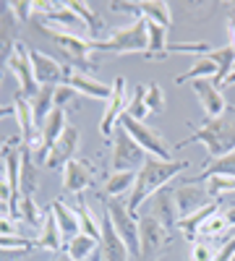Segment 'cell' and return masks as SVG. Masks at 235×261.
Segmentation results:
<instances>
[{"label": "cell", "instance_id": "cell-1", "mask_svg": "<svg viewBox=\"0 0 235 261\" xmlns=\"http://www.w3.org/2000/svg\"><path fill=\"white\" fill-rule=\"evenodd\" d=\"M188 167V162H178V160H157V157H146V162L141 165V170L136 172V183H134V191L128 196V212L134 217L139 214L141 204L146 199H152V196L165 188L167 183H173V178H178L180 172Z\"/></svg>", "mask_w": 235, "mask_h": 261}, {"label": "cell", "instance_id": "cell-2", "mask_svg": "<svg viewBox=\"0 0 235 261\" xmlns=\"http://www.w3.org/2000/svg\"><path fill=\"white\" fill-rule=\"evenodd\" d=\"M188 144H204L212 160L235 151V105H227V110L220 118H212V120L206 118L204 125L196 128L178 146H188Z\"/></svg>", "mask_w": 235, "mask_h": 261}, {"label": "cell", "instance_id": "cell-3", "mask_svg": "<svg viewBox=\"0 0 235 261\" xmlns=\"http://www.w3.org/2000/svg\"><path fill=\"white\" fill-rule=\"evenodd\" d=\"M37 29L45 34L53 45L68 58V65L81 73H92L94 71V60H92V53H94V45L87 34H76V32H63V29H53V27H45V24H37Z\"/></svg>", "mask_w": 235, "mask_h": 261}, {"label": "cell", "instance_id": "cell-4", "mask_svg": "<svg viewBox=\"0 0 235 261\" xmlns=\"http://www.w3.org/2000/svg\"><path fill=\"white\" fill-rule=\"evenodd\" d=\"M94 50L99 53H113V55H134L146 53L149 37H146V18H136L131 27L115 29L108 39H92Z\"/></svg>", "mask_w": 235, "mask_h": 261}, {"label": "cell", "instance_id": "cell-5", "mask_svg": "<svg viewBox=\"0 0 235 261\" xmlns=\"http://www.w3.org/2000/svg\"><path fill=\"white\" fill-rule=\"evenodd\" d=\"M118 125L125 128L128 134L134 136V141L146 151L149 157H157V160H165V162L173 160V149H170V144L165 141V136L160 134V130H154L152 125H146L144 120H136V118H131L128 113H123Z\"/></svg>", "mask_w": 235, "mask_h": 261}, {"label": "cell", "instance_id": "cell-6", "mask_svg": "<svg viewBox=\"0 0 235 261\" xmlns=\"http://www.w3.org/2000/svg\"><path fill=\"white\" fill-rule=\"evenodd\" d=\"M105 212H108L110 222L115 227V232L123 238V243L131 253L134 261H139L141 256V246H139V220L128 212V204H123L120 199H105Z\"/></svg>", "mask_w": 235, "mask_h": 261}, {"label": "cell", "instance_id": "cell-7", "mask_svg": "<svg viewBox=\"0 0 235 261\" xmlns=\"http://www.w3.org/2000/svg\"><path fill=\"white\" fill-rule=\"evenodd\" d=\"M146 157L149 154L134 141V136L118 125L115 136H113V157H110L113 170L115 172H139L141 165L146 162Z\"/></svg>", "mask_w": 235, "mask_h": 261}, {"label": "cell", "instance_id": "cell-8", "mask_svg": "<svg viewBox=\"0 0 235 261\" xmlns=\"http://www.w3.org/2000/svg\"><path fill=\"white\" fill-rule=\"evenodd\" d=\"M170 230L152 214H141L139 217V246H141V256L139 261H157L165 248L170 246Z\"/></svg>", "mask_w": 235, "mask_h": 261}, {"label": "cell", "instance_id": "cell-9", "mask_svg": "<svg viewBox=\"0 0 235 261\" xmlns=\"http://www.w3.org/2000/svg\"><path fill=\"white\" fill-rule=\"evenodd\" d=\"M6 68L16 76V84H18V92L27 94L29 99L39 92V84L34 79V68H32V55H29V47L24 42H16V47L6 63Z\"/></svg>", "mask_w": 235, "mask_h": 261}, {"label": "cell", "instance_id": "cell-10", "mask_svg": "<svg viewBox=\"0 0 235 261\" xmlns=\"http://www.w3.org/2000/svg\"><path fill=\"white\" fill-rule=\"evenodd\" d=\"M128 97L125 94V76H118L113 81V94L108 99V107H105V115L99 120V134L102 136H115V128L120 123V115L128 110Z\"/></svg>", "mask_w": 235, "mask_h": 261}, {"label": "cell", "instance_id": "cell-11", "mask_svg": "<svg viewBox=\"0 0 235 261\" xmlns=\"http://www.w3.org/2000/svg\"><path fill=\"white\" fill-rule=\"evenodd\" d=\"M63 84H68L71 89H76V94H84V97L97 99V102H108L110 94H113V84H102L92 73H81V71L71 68V65H66Z\"/></svg>", "mask_w": 235, "mask_h": 261}, {"label": "cell", "instance_id": "cell-12", "mask_svg": "<svg viewBox=\"0 0 235 261\" xmlns=\"http://www.w3.org/2000/svg\"><path fill=\"white\" fill-rule=\"evenodd\" d=\"M81 146V134H79V128L76 125H66V130L60 134V139L53 144L50 149V154L45 160V167L47 170H60V167H66L73 157H76V151Z\"/></svg>", "mask_w": 235, "mask_h": 261}, {"label": "cell", "instance_id": "cell-13", "mask_svg": "<svg viewBox=\"0 0 235 261\" xmlns=\"http://www.w3.org/2000/svg\"><path fill=\"white\" fill-rule=\"evenodd\" d=\"M212 201V196L206 193V186L199 183H186L175 188V206H178V217H191L201 209H206Z\"/></svg>", "mask_w": 235, "mask_h": 261}, {"label": "cell", "instance_id": "cell-14", "mask_svg": "<svg viewBox=\"0 0 235 261\" xmlns=\"http://www.w3.org/2000/svg\"><path fill=\"white\" fill-rule=\"evenodd\" d=\"M32 55V68H34V79L39 86H58L63 84V76H66V65H60L53 55L39 53V50H29Z\"/></svg>", "mask_w": 235, "mask_h": 261}, {"label": "cell", "instance_id": "cell-15", "mask_svg": "<svg viewBox=\"0 0 235 261\" xmlns=\"http://www.w3.org/2000/svg\"><path fill=\"white\" fill-rule=\"evenodd\" d=\"M99 225H102V238H99V256H102V261H128L131 258V253H128V248L123 243V238L115 232L108 212L102 214Z\"/></svg>", "mask_w": 235, "mask_h": 261}, {"label": "cell", "instance_id": "cell-16", "mask_svg": "<svg viewBox=\"0 0 235 261\" xmlns=\"http://www.w3.org/2000/svg\"><path fill=\"white\" fill-rule=\"evenodd\" d=\"M191 86H194V92H196V97H199V102H201L209 120L220 118L227 110V102H225V97L220 92V86L212 79H196V81H191Z\"/></svg>", "mask_w": 235, "mask_h": 261}, {"label": "cell", "instance_id": "cell-17", "mask_svg": "<svg viewBox=\"0 0 235 261\" xmlns=\"http://www.w3.org/2000/svg\"><path fill=\"white\" fill-rule=\"evenodd\" d=\"M94 180V170L87 160H71L66 167H63V188L68 193L81 196Z\"/></svg>", "mask_w": 235, "mask_h": 261}, {"label": "cell", "instance_id": "cell-18", "mask_svg": "<svg viewBox=\"0 0 235 261\" xmlns=\"http://www.w3.org/2000/svg\"><path fill=\"white\" fill-rule=\"evenodd\" d=\"M18 21L13 16L11 3H0V68L8 63L16 42H18Z\"/></svg>", "mask_w": 235, "mask_h": 261}, {"label": "cell", "instance_id": "cell-19", "mask_svg": "<svg viewBox=\"0 0 235 261\" xmlns=\"http://www.w3.org/2000/svg\"><path fill=\"white\" fill-rule=\"evenodd\" d=\"M152 217H157V220L167 227V230H173L178 227V206H175V188H160L154 196H152V212H149Z\"/></svg>", "mask_w": 235, "mask_h": 261}, {"label": "cell", "instance_id": "cell-20", "mask_svg": "<svg viewBox=\"0 0 235 261\" xmlns=\"http://www.w3.org/2000/svg\"><path fill=\"white\" fill-rule=\"evenodd\" d=\"M21 196H37L39 193V165L34 162L29 146H21V178H18Z\"/></svg>", "mask_w": 235, "mask_h": 261}, {"label": "cell", "instance_id": "cell-21", "mask_svg": "<svg viewBox=\"0 0 235 261\" xmlns=\"http://www.w3.org/2000/svg\"><path fill=\"white\" fill-rule=\"evenodd\" d=\"M63 230H60V225H58V220H55V214L47 209V217H45V225H42V230H39V235H37V246L39 248H45V251H55V253H60V248L66 246L63 243Z\"/></svg>", "mask_w": 235, "mask_h": 261}, {"label": "cell", "instance_id": "cell-22", "mask_svg": "<svg viewBox=\"0 0 235 261\" xmlns=\"http://www.w3.org/2000/svg\"><path fill=\"white\" fill-rule=\"evenodd\" d=\"M215 175H225V178H235V151H230V154H222V157H215V160H209L201 172L194 178V180H188V183H201V180H209V178H215Z\"/></svg>", "mask_w": 235, "mask_h": 261}, {"label": "cell", "instance_id": "cell-23", "mask_svg": "<svg viewBox=\"0 0 235 261\" xmlns=\"http://www.w3.org/2000/svg\"><path fill=\"white\" fill-rule=\"evenodd\" d=\"M50 212L55 214V220H58V225H60L63 235L73 238V235H79V232H81V227H79V217H76V209H73V206H68L66 201L60 199V196H58V199H53Z\"/></svg>", "mask_w": 235, "mask_h": 261}, {"label": "cell", "instance_id": "cell-24", "mask_svg": "<svg viewBox=\"0 0 235 261\" xmlns=\"http://www.w3.org/2000/svg\"><path fill=\"white\" fill-rule=\"evenodd\" d=\"M141 18L152 21V24H160L165 29L173 27V11H170V3L165 0H146V3H139Z\"/></svg>", "mask_w": 235, "mask_h": 261}, {"label": "cell", "instance_id": "cell-25", "mask_svg": "<svg viewBox=\"0 0 235 261\" xmlns=\"http://www.w3.org/2000/svg\"><path fill=\"white\" fill-rule=\"evenodd\" d=\"M53 110H55V86H39V92L32 97V113L37 128H42V123L47 120Z\"/></svg>", "mask_w": 235, "mask_h": 261}, {"label": "cell", "instance_id": "cell-26", "mask_svg": "<svg viewBox=\"0 0 235 261\" xmlns=\"http://www.w3.org/2000/svg\"><path fill=\"white\" fill-rule=\"evenodd\" d=\"M215 212H220V201H212L206 209H201V212H196V214H191V217H180L178 220V227H180V232L188 238V241H194L196 243V238H199V227L209 220Z\"/></svg>", "mask_w": 235, "mask_h": 261}, {"label": "cell", "instance_id": "cell-27", "mask_svg": "<svg viewBox=\"0 0 235 261\" xmlns=\"http://www.w3.org/2000/svg\"><path fill=\"white\" fill-rule=\"evenodd\" d=\"M68 6H71V11L81 18L84 29H87V37H89V39H94V37L102 32V27H105L102 16H97V13H94L92 3H81V0H68Z\"/></svg>", "mask_w": 235, "mask_h": 261}, {"label": "cell", "instance_id": "cell-28", "mask_svg": "<svg viewBox=\"0 0 235 261\" xmlns=\"http://www.w3.org/2000/svg\"><path fill=\"white\" fill-rule=\"evenodd\" d=\"M199 235L206 238V243H209V241H225L227 235H230V238L235 235V227L227 225V220H225L222 212H215V214H212L209 220L199 227Z\"/></svg>", "mask_w": 235, "mask_h": 261}, {"label": "cell", "instance_id": "cell-29", "mask_svg": "<svg viewBox=\"0 0 235 261\" xmlns=\"http://www.w3.org/2000/svg\"><path fill=\"white\" fill-rule=\"evenodd\" d=\"M66 251H68V253H71L76 261H92V256L99 251V241H94V238H89V235L79 232V235L68 238Z\"/></svg>", "mask_w": 235, "mask_h": 261}, {"label": "cell", "instance_id": "cell-30", "mask_svg": "<svg viewBox=\"0 0 235 261\" xmlns=\"http://www.w3.org/2000/svg\"><path fill=\"white\" fill-rule=\"evenodd\" d=\"M215 76H217L215 60H212L209 55H204V58H196V63L191 65L186 73H178V76H175V84L183 86L186 81H196V79H212V81H215Z\"/></svg>", "mask_w": 235, "mask_h": 261}, {"label": "cell", "instance_id": "cell-31", "mask_svg": "<svg viewBox=\"0 0 235 261\" xmlns=\"http://www.w3.org/2000/svg\"><path fill=\"white\" fill-rule=\"evenodd\" d=\"M136 183V172H110L105 180V196L108 199H120L123 193H131Z\"/></svg>", "mask_w": 235, "mask_h": 261}, {"label": "cell", "instance_id": "cell-32", "mask_svg": "<svg viewBox=\"0 0 235 261\" xmlns=\"http://www.w3.org/2000/svg\"><path fill=\"white\" fill-rule=\"evenodd\" d=\"M209 58L215 60V65H217L215 84H217V86H222V84H225V79L235 71V50H232L230 45H225V47L212 50V53H209Z\"/></svg>", "mask_w": 235, "mask_h": 261}, {"label": "cell", "instance_id": "cell-33", "mask_svg": "<svg viewBox=\"0 0 235 261\" xmlns=\"http://www.w3.org/2000/svg\"><path fill=\"white\" fill-rule=\"evenodd\" d=\"M73 209H76V217H79V227H81V232H84V235H89V238H94V241H99V238H102V225H99V220L94 217V212L89 209V204L79 196V204H76Z\"/></svg>", "mask_w": 235, "mask_h": 261}, {"label": "cell", "instance_id": "cell-34", "mask_svg": "<svg viewBox=\"0 0 235 261\" xmlns=\"http://www.w3.org/2000/svg\"><path fill=\"white\" fill-rule=\"evenodd\" d=\"M194 55V58H204L209 55V45L206 42H170L167 45V55Z\"/></svg>", "mask_w": 235, "mask_h": 261}, {"label": "cell", "instance_id": "cell-35", "mask_svg": "<svg viewBox=\"0 0 235 261\" xmlns=\"http://www.w3.org/2000/svg\"><path fill=\"white\" fill-rule=\"evenodd\" d=\"M206 193L215 201H222L227 193H235V178H225V175H215L206 180Z\"/></svg>", "mask_w": 235, "mask_h": 261}, {"label": "cell", "instance_id": "cell-36", "mask_svg": "<svg viewBox=\"0 0 235 261\" xmlns=\"http://www.w3.org/2000/svg\"><path fill=\"white\" fill-rule=\"evenodd\" d=\"M131 118L136 120H146L149 118V107H146V86H136L134 97L128 99V110H125Z\"/></svg>", "mask_w": 235, "mask_h": 261}, {"label": "cell", "instance_id": "cell-37", "mask_svg": "<svg viewBox=\"0 0 235 261\" xmlns=\"http://www.w3.org/2000/svg\"><path fill=\"white\" fill-rule=\"evenodd\" d=\"M146 107H149V115L165 110V92H162L160 84H149L146 86Z\"/></svg>", "mask_w": 235, "mask_h": 261}, {"label": "cell", "instance_id": "cell-38", "mask_svg": "<svg viewBox=\"0 0 235 261\" xmlns=\"http://www.w3.org/2000/svg\"><path fill=\"white\" fill-rule=\"evenodd\" d=\"M217 251L212 248L206 241H196L194 243V251H191V261H215Z\"/></svg>", "mask_w": 235, "mask_h": 261}, {"label": "cell", "instance_id": "cell-39", "mask_svg": "<svg viewBox=\"0 0 235 261\" xmlns=\"http://www.w3.org/2000/svg\"><path fill=\"white\" fill-rule=\"evenodd\" d=\"M73 97H76V89H71L68 84L55 86V107H63V110H66V107L73 102Z\"/></svg>", "mask_w": 235, "mask_h": 261}, {"label": "cell", "instance_id": "cell-40", "mask_svg": "<svg viewBox=\"0 0 235 261\" xmlns=\"http://www.w3.org/2000/svg\"><path fill=\"white\" fill-rule=\"evenodd\" d=\"M11 8H13L16 21H21V24L34 18V3H11Z\"/></svg>", "mask_w": 235, "mask_h": 261}, {"label": "cell", "instance_id": "cell-41", "mask_svg": "<svg viewBox=\"0 0 235 261\" xmlns=\"http://www.w3.org/2000/svg\"><path fill=\"white\" fill-rule=\"evenodd\" d=\"M18 220H13L11 212H0V235H18Z\"/></svg>", "mask_w": 235, "mask_h": 261}, {"label": "cell", "instance_id": "cell-42", "mask_svg": "<svg viewBox=\"0 0 235 261\" xmlns=\"http://www.w3.org/2000/svg\"><path fill=\"white\" fill-rule=\"evenodd\" d=\"M232 258H235V235H232V238H227V241L220 246V251H217L215 261H232Z\"/></svg>", "mask_w": 235, "mask_h": 261}, {"label": "cell", "instance_id": "cell-43", "mask_svg": "<svg viewBox=\"0 0 235 261\" xmlns=\"http://www.w3.org/2000/svg\"><path fill=\"white\" fill-rule=\"evenodd\" d=\"M29 251L24 248H0V261H18L21 256H27Z\"/></svg>", "mask_w": 235, "mask_h": 261}, {"label": "cell", "instance_id": "cell-44", "mask_svg": "<svg viewBox=\"0 0 235 261\" xmlns=\"http://www.w3.org/2000/svg\"><path fill=\"white\" fill-rule=\"evenodd\" d=\"M8 118H16V107L13 105H0V120H8Z\"/></svg>", "mask_w": 235, "mask_h": 261}, {"label": "cell", "instance_id": "cell-45", "mask_svg": "<svg viewBox=\"0 0 235 261\" xmlns=\"http://www.w3.org/2000/svg\"><path fill=\"white\" fill-rule=\"evenodd\" d=\"M227 29H230V37H232V39H230V47L235 50V13H232L230 21H227Z\"/></svg>", "mask_w": 235, "mask_h": 261}, {"label": "cell", "instance_id": "cell-46", "mask_svg": "<svg viewBox=\"0 0 235 261\" xmlns=\"http://www.w3.org/2000/svg\"><path fill=\"white\" fill-rule=\"evenodd\" d=\"M225 220H227L230 227H235V206H230V209L225 212Z\"/></svg>", "mask_w": 235, "mask_h": 261}, {"label": "cell", "instance_id": "cell-47", "mask_svg": "<svg viewBox=\"0 0 235 261\" xmlns=\"http://www.w3.org/2000/svg\"><path fill=\"white\" fill-rule=\"evenodd\" d=\"M53 261H76V258H73V256H71L68 251H60V253H58V256H55Z\"/></svg>", "mask_w": 235, "mask_h": 261}, {"label": "cell", "instance_id": "cell-48", "mask_svg": "<svg viewBox=\"0 0 235 261\" xmlns=\"http://www.w3.org/2000/svg\"><path fill=\"white\" fill-rule=\"evenodd\" d=\"M222 86H235V71H232V73L225 79V84H222Z\"/></svg>", "mask_w": 235, "mask_h": 261}, {"label": "cell", "instance_id": "cell-49", "mask_svg": "<svg viewBox=\"0 0 235 261\" xmlns=\"http://www.w3.org/2000/svg\"><path fill=\"white\" fill-rule=\"evenodd\" d=\"M6 139H8V136H6ZM6 139H3V136H0V154H3V144H6Z\"/></svg>", "mask_w": 235, "mask_h": 261}, {"label": "cell", "instance_id": "cell-50", "mask_svg": "<svg viewBox=\"0 0 235 261\" xmlns=\"http://www.w3.org/2000/svg\"><path fill=\"white\" fill-rule=\"evenodd\" d=\"M92 261H102V256H99V251H97V253L92 256Z\"/></svg>", "mask_w": 235, "mask_h": 261}, {"label": "cell", "instance_id": "cell-51", "mask_svg": "<svg viewBox=\"0 0 235 261\" xmlns=\"http://www.w3.org/2000/svg\"><path fill=\"white\" fill-rule=\"evenodd\" d=\"M0 212H3V204H0Z\"/></svg>", "mask_w": 235, "mask_h": 261}, {"label": "cell", "instance_id": "cell-52", "mask_svg": "<svg viewBox=\"0 0 235 261\" xmlns=\"http://www.w3.org/2000/svg\"><path fill=\"white\" fill-rule=\"evenodd\" d=\"M232 261H235V258H232Z\"/></svg>", "mask_w": 235, "mask_h": 261}]
</instances>
